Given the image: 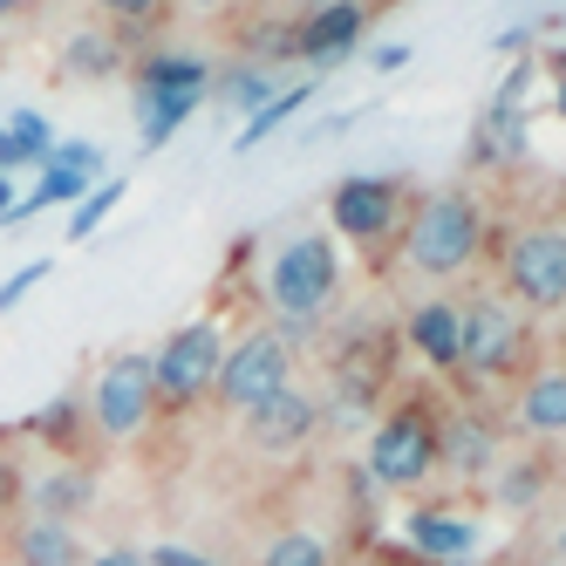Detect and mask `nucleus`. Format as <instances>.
<instances>
[{
	"label": "nucleus",
	"instance_id": "f257e3e1",
	"mask_svg": "<svg viewBox=\"0 0 566 566\" xmlns=\"http://www.w3.org/2000/svg\"><path fill=\"white\" fill-rule=\"evenodd\" d=\"M335 280H342V260H335V239H294V247H280L273 273H266V294L280 314H314L321 301L335 294Z\"/></svg>",
	"mask_w": 566,
	"mask_h": 566
},
{
	"label": "nucleus",
	"instance_id": "f03ea898",
	"mask_svg": "<svg viewBox=\"0 0 566 566\" xmlns=\"http://www.w3.org/2000/svg\"><path fill=\"white\" fill-rule=\"evenodd\" d=\"M478 253V212L471 198H430L410 226V260L423 273H458L464 260Z\"/></svg>",
	"mask_w": 566,
	"mask_h": 566
},
{
	"label": "nucleus",
	"instance_id": "7ed1b4c3",
	"mask_svg": "<svg viewBox=\"0 0 566 566\" xmlns=\"http://www.w3.org/2000/svg\"><path fill=\"white\" fill-rule=\"evenodd\" d=\"M212 389L232 402V410H260L266 396L287 389V348H280L273 335H247V342H239V348L219 361Z\"/></svg>",
	"mask_w": 566,
	"mask_h": 566
},
{
	"label": "nucleus",
	"instance_id": "20e7f679",
	"mask_svg": "<svg viewBox=\"0 0 566 566\" xmlns=\"http://www.w3.org/2000/svg\"><path fill=\"white\" fill-rule=\"evenodd\" d=\"M219 376V328H206V321H191V328H178L165 342V355L150 361V382L165 402H191V396H206Z\"/></svg>",
	"mask_w": 566,
	"mask_h": 566
},
{
	"label": "nucleus",
	"instance_id": "39448f33",
	"mask_svg": "<svg viewBox=\"0 0 566 566\" xmlns=\"http://www.w3.org/2000/svg\"><path fill=\"white\" fill-rule=\"evenodd\" d=\"M150 396H157L150 361H144V355H116L109 369L96 376V423H103L109 437H130V430L144 423V410H150Z\"/></svg>",
	"mask_w": 566,
	"mask_h": 566
},
{
	"label": "nucleus",
	"instance_id": "423d86ee",
	"mask_svg": "<svg viewBox=\"0 0 566 566\" xmlns=\"http://www.w3.org/2000/svg\"><path fill=\"white\" fill-rule=\"evenodd\" d=\"M512 294L518 301H533V307H553L566 301V232H525L518 247H512Z\"/></svg>",
	"mask_w": 566,
	"mask_h": 566
},
{
	"label": "nucleus",
	"instance_id": "0eeeda50",
	"mask_svg": "<svg viewBox=\"0 0 566 566\" xmlns=\"http://www.w3.org/2000/svg\"><path fill=\"white\" fill-rule=\"evenodd\" d=\"M437 464V437H430V423L423 417H389L382 430H376V443H369V471L382 478V484H417L423 471Z\"/></svg>",
	"mask_w": 566,
	"mask_h": 566
},
{
	"label": "nucleus",
	"instance_id": "6e6552de",
	"mask_svg": "<svg viewBox=\"0 0 566 566\" xmlns=\"http://www.w3.org/2000/svg\"><path fill=\"white\" fill-rule=\"evenodd\" d=\"M328 212L348 239H382L389 219H396V185L389 178H342L335 198H328Z\"/></svg>",
	"mask_w": 566,
	"mask_h": 566
},
{
	"label": "nucleus",
	"instance_id": "1a4fd4ad",
	"mask_svg": "<svg viewBox=\"0 0 566 566\" xmlns=\"http://www.w3.org/2000/svg\"><path fill=\"white\" fill-rule=\"evenodd\" d=\"M518 335H525V328H518V314L499 307V301H484V307L464 314V361L492 376V369H505V361L518 355Z\"/></svg>",
	"mask_w": 566,
	"mask_h": 566
},
{
	"label": "nucleus",
	"instance_id": "9d476101",
	"mask_svg": "<svg viewBox=\"0 0 566 566\" xmlns=\"http://www.w3.org/2000/svg\"><path fill=\"white\" fill-rule=\"evenodd\" d=\"M307 430H314V402L301 389H280V396L260 402V410H247V437L260 451H294Z\"/></svg>",
	"mask_w": 566,
	"mask_h": 566
},
{
	"label": "nucleus",
	"instance_id": "9b49d317",
	"mask_svg": "<svg viewBox=\"0 0 566 566\" xmlns=\"http://www.w3.org/2000/svg\"><path fill=\"white\" fill-rule=\"evenodd\" d=\"M361 34V0H328V8H314L301 28H294V49L307 55V62H328V55H342L348 42Z\"/></svg>",
	"mask_w": 566,
	"mask_h": 566
},
{
	"label": "nucleus",
	"instance_id": "f8f14e48",
	"mask_svg": "<svg viewBox=\"0 0 566 566\" xmlns=\"http://www.w3.org/2000/svg\"><path fill=\"white\" fill-rule=\"evenodd\" d=\"M410 342L430 355V361H464V314L451 307V301H430V307H417V321H410Z\"/></svg>",
	"mask_w": 566,
	"mask_h": 566
},
{
	"label": "nucleus",
	"instance_id": "ddd939ff",
	"mask_svg": "<svg viewBox=\"0 0 566 566\" xmlns=\"http://www.w3.org/2000/svg\"><path fill=\"white\" fill-rule=\"evenodd\" d=\"M14 559H21V566H83V546H75V533H69V525H55V518H34V525H21Z\"/></svg>",
	"mask_w": 566,
	"mask_h": 566
},
{
	"label": "nucleus",
	"instance_id": "4468645a",
	"mask_svg": "<svg viewBox=\"0 0 566 566\" xmlns=\"http://www.w3.org/2000/svg\"><path fill=\"white\" fill-rule=\"evenodd\" d=\"M198 109V90H137V116H144V144L157 150L185 116Z\"/></svg>",
	"mask_w": 566,
	"mask_h": 566
},
{
	"label": "nucleus",
	"instance_id": "2eb2a0df",
	"mask_svg": "<svg viewBox=\"0 0 566 566\" xmlns=\"http://www.w3.org/2000/svg\"><path fill=\"white\" fill-rule=\"evenodd\" d=\"M410 539H417V553H430V559H458V553H471V525L464 518H443V512H417L410 518Z\"/></svg>",
	"mask_w": 566,
	"mask_h": 566
},
{
	"label": "nucleus",
	"instance_id": "dca6fc26",
	"mask_svg": "<svg viewBox=\"0 0 566 566\" xmlns=\"http://www.w3.org/2000/svg\"><path fill=\"white\" fill-rule=\"evenodd\" d=\"M28 157H49V124L34 109H21V116L0 124V171H21Z\"/></svg>",
	"mask_w": 566,
	"mask_h": 566
},
{
	"label": "nucleus",
	"instance_id": "f3484780",
	"mask_svg": "<svg viewBox=\"0 0 566 566\" xmlns=\"http://www.w3.org/2000/svg\"><path fill=\"white\" fill-rule=\"evenodd\" d=\"M34 505H42V518L69 525V512H83V505H90V484L75 478V471H55V478H42V492H34Z\"/></svg>",
	"mask_w": 566,
	"mask_h": 566
},
{
	"label": "nucleus",
	"instance_id": "a211bd4d",
	"mask_svg": "<svg viewBox=\"0 0 566 566\" xmlns=\"http://www.w3.org/2000/svg\"><path fill=\"white\" fill-rule=\"evenodd\" d=\"M137 90H206V62H191V55H157V62H144Z\"/></svg>",
	"mask_w": 566,
	"mask_h": 566
},
{
	"label": "nucleus",
	"instance_id": "6ab92c4d",
	"mask_svg": "<svg viewBox=\"0 0 566 566\" xmlns=\"http://www.w3.org/2000/svg\"><path fill=\"white\" fill-rule=\"evenodd\" d=\"M525 423L533 430H566V376H539L525 389Z\"/></svg>",
	"mask_w": 566,
	"mask_h": 566
},
{
	"label": "nucleus",
	"instance_id": "aec40b11",
	"mask_svg": "<svg viewBox=\"0 0 566 566\" xmlns=\"http://www.w3.org/2000/svg\"><path fill=\"white\" fill-rule=\"evenodd\" d=\"M301 103H307V90H287V96H266V103H260V109L247 116V130H239V150H253L260 137H273V130H280V124H287V116L301 109Z\"/></svg>",
	"mask_w": 566,
	"mask_h": 566
},
{
	"label": "nucleus",
	"instance_id": "412c9836",
	"mask_svg": "<svg viewBox=\"0 0 566 566\" xmlns=\"http://www.w3.org/2000/svg\"><path fill=\"white\" fill-rule=\"evenodd\" d=\"M116 198H124V178H109V185H96L83 206H75V219H69V239H90L109 212H116Z\"/></svg>",
	"mask_w": 566,
	"mask_h": 566
},
{
	"label": "nucleus",
	"instance_id": "4be33fe9",
	"mask_svg": "<svg viewBox=\"0 0 566 566\" xmlns=\"http://www.w3.org/2000/svg\"><path fill=\"white\" fill-rule=\"evenodd\" d=\"M260 566H328V546H321L314 533H287V539H273Z\"/></svg>",
	"mask_w": 566,
	"mask_h": 566
},
{
	"label": "nucleus",
	"instance_id": "5701e85b",
	"mask_svg": "<svg viewBox=\"0 0 566 566\" xmlns=\"http://www.w3.org/2000/svg\"><path fill=\"white\" fill-rule=\"evenodd\" d=\"M109 62H116V49H109V42H96V34L69 42V75H109Z\"/></svg>",
	"mask_w": 566,
	"mask_h": 566
},
{
	"label": "nucleus",
	"instance_id": "b1692460",
	"mask_svg": "<svg viewBox=\"0 0 566 566\" xmlns=\"http://www.w3.org/2000/svg\"><path fill=\"white\" fill-rule=\"evenodd\" d=\"M49 165H55V171H75V178H96V171H103V150H96V144H55Z\"/></svg>",
	"mask_w": 566,
	"mask_h": 566
},
{
	"label": "nucleus",
	"instance_id": "393cba45",
	"mask_svg": "<svg viewBox=\"0 0 566 566\" xmlns=\"http://www.w3.org/2000/svg\"><path fill=\"white\" fill-rule=\"evenodd\" d=\"M219 96H226V103H247V109H260V103H266V75H260V69H232L226 83H219Z\"/></svg>",
	"mask_w": 566,
	"mask_h": 566
},
{
	"label": "nucleus",
	"instance_id": "a878e982",
	"mask_svg": "<svg viewBox=\"0 0 566 566\" xmlns=\"http://www.w3.org/2000/svg\"><path fill=\"white\" fill-rule=\"evenodd\" d=\"M34 280H49V260H28V266H21V273L8 280V287H0V314H8V307H14V301H21V294L34 287Z\"/></svg>",
	"mask_w": 566,
	"mask_h": 566
},
{
	"label": "nucleus",
	"instance_id": "bb28decb",
	"mask_svg": "<svg viewBox=\"0 0 566 566\" xmlns=\"http://www.w3.org/2000/svg\"><path fill=\"white\" fill-rule=\"evenodd\" d=\"M150 566H212V559H198L191 546H157V553H150Z\"/></svg>",
	"mask_w": 566,
	"mask_h": 566
},
{
	"label": "nucleus",
	"instance_id": "cd10ccee",
	"mask_svg": "<svg viewBox=\"0 0 566 566\" xmlns=\"http://www.w3.org/2000/svg\"><path fill=\"white\" fill-rule=\"evenodd\" d=\"M109 14H124V21H144V14H157V0H103Z\"/></svg>",
	"mask_w": 566,
	"mask_h": 566
},
{
	"label": "nucleus",
	"instance_id": "c85d7f7f",
	"mask_svg": "<svg viewBox=\"0 0 566 566\" xmlns=\"http://www.w3.org/2000/svg\"><path fill=\"white\" fill-rule=\"evenodd\" d=\"M402 62H410V49H402V42H382V49H376V69H382V75L402 69Z\"/></svg>",
	"mask_w": 566,
	"mask_h": 566
},
{
	"label": "nucleus",
	"instance_id": "c756f323",
	"mask_svg": "<svg viewBox=\"0 0 566 566\" xmlns=\"http://www.w3.org/2000/svg\"><path fill=\"white\" fill-rule=\"evenodd\" d=\"M83 566H144V553H124V546H116V553H96V559H83Z\"/></svg>",
	"mask_w": 566,
	"mask_h": 566
},
{
	"label": "nucleus",
	"instance_id": "7c9ffc66",
	"mask_svg": "<svg viewBox=\"0 0 566 566\" xmlns=\"http://www.w3.org/2000/svg\"><path fill=\"white\" fill-rule=\"evenodd\" d=\"M8 505H14V464H0V518H8Z\"/></svg>",
	"mask_w": 566,
	"mask_h": 566
},
{
	"label": "nucleus",
	"instance_id": "2f4dec72",
	"mask_svg": "<svg viewBox=\"0 0 566 566\" xmlns=\"http://www.w3.org/2000/svg\"><path fill=\"white\" fill-rule=\"evenodd\" d=\"M8 212H14V178L0 171V226H8Z\"/></svg>",
	"mask_w": 566,
	"mask_h": 566
},
{
	"label": "nucleus",
	"instance_id": "473e14b6",
	"mask_svg": "<svg viewBox=\"0 0 566 566\" xmlns=\"http://www.w3.org/2000/svg\"><path fill=\"white\" fill-rule=\"evenodd\" d=\"M559 559H566V525H559Z\"/></svg>",
	"mask_w": 566,
	"mask_h": 566
},
{
	"label": "nucleus",
	"instance_id": "72a5a7b5",
	"mask_svg": "<svg viewBox=\"0 0 566 566\" xmlns=\"http://www.w3.org/2000/svg\"><path fill=\"white\" fill-rule=\"evenodd\" d=\"M559 116H566V83H559Z\"/></svg>",
	"mask_w": 566,
	"mask_h": 566
},
{
	"label": "nucleus",
	"instance_id": "f704fd0d",
	"mask_svg": "<svg viewBox=\"0 0 566 566\" xmlns=\"http://www.w3.org/2000/svg\"><path fill=\"white\" fill-rule=\"evenodd\" d=\"M314 8H328V0H307V14H314Z\"/></svg>",
	"mask_w": 566,
	"mask_h": 566
},
{
	"label": "nucleus",
	"instance_id": "c9c22d12",
	"mask_svg": "<svg viewBox=\"0 0 566 566\" xmlns=\"http://www.w3.org/2000/svg\"><path fill=\"white\" fill-rule=\"evenodd\" d=\"M8 8H14V0H0V14H8Z\"/></svg>",
	"mask_w": 566,
	"mask_h": 566
},
{
	"label": "nucleus",
	"instance_id": "e433bc0d",
	"mask_svg": "<svg viewBox=\"0 0 566 566\" xmlns=\"http://www.w3.org/2000/svg\"><path fill=\"white\" fill-rule=\"evenodd\" d=\"M198 8H212V0H198Z\"/></svg>",
	"mask_w": 566,
	"mask_h": 566
}]
</instances>
